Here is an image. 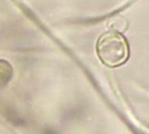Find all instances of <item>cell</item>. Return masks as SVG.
Masks as SVG:
<instances>
[{"label":"cell","mask_w":149,"mask_h":134,"mask_svg":"<svg viewBox=\"0 0 149 134\" xmlns=\"http://www.w3.org/2000/svg\"><path fill=\"white\" fill-rule=\"evenodd\" d=\"M99 59L109 68H116L126 63L129 57V48L126 38L118 31L102 34L95 45Z\"/></svg>","instance_id":"obj_1"}]
</instances>
